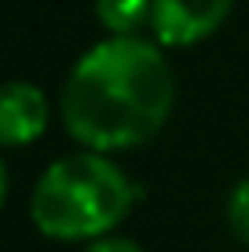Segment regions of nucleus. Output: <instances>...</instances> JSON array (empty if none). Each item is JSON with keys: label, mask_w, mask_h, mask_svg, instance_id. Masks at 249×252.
<instances>
[{"label": "nucleus", "mask_w": 249, "mask_h": 252, "mask_svg": "<svg viewBox=\"0 0 249 252\" xmlns=\"http://www.w3.org/2000/svg\"><path fill=\"white\" fill-rule=\"evenodd\" d=\"M176 106V77L158 40H99L63 84V125L84 150L117 154L150 143Z\"/></svg>", "instance_id": "nucleus-1"}, {"label": "nucleus", "mask_w": 249, "mask_h": 252, "mask_svg": "<svg viewBox=\"0 0 249 252\" xmlns=\"http://www.w3.org/2000/svg\"><path fill=\"white\" fill-rule=\"evenodd\" d=\"M140 201V187L110 154L84 150L59 158L37 179L30 197V220L44 238L55 241H96L128 220Z\"/></svg>", "instance_id": "nucleus-2"}, {"label": "nucleus", "mask_w": 249, "mask_h": 252, "mask_svg": "<svg viewBox=\"0 0 249 252\" xmlns=\"http://www.w3.org/2000/svg\"><path fill=\"white\" fill-rule=\"evenodd\" d=\"M235 0H154L150 33L161 48H191L227 22Z\"/></svg>", "instance_id": "nucleus-3"}, {"label": "nucleus", "mask_w": 249, "mask_h": 252, "mask_svg": "<svg viewBox=\"0 0 249 252\" xmlns=\"http://www.w3.org/2000/svg\"><path fill=\"white\" fill-rule=\"evenodd\" d=\"M48 95L30 81H11L0 99V139L4 146H30L48 132Z\"/></svg>", "instance_id": "nucleus-4"}, {"label": "nucleus", "mask_w": 249, "mask_h": 252, "mask_svg": "<svg viewBox=\"0 0 249 252\" xmlns=\"http://www.w3.org/2000/svg\"><path fill=\"white\" fill-rule=\"evenodd\" d=\"M154 0H96V15L114 37H128L150 26Z\"/></svg>", "instance_id": "nucleus-5"}, {"label": "nucleus", "mask_w": 249, "mask_h": 252, "mask_svg": "<svg viewBox=\"0 0 249 252\" xmlns=\"http://www.w3.org/2000/svg\"><path fill=\"white\" fill-rule=\"evenodd\" d=\"M227 227L231 234H235L242 245H249V179H242V183L231 187L227 194Z\"/></svg>", "instance_id": "nucleus-6"}, {"label": "nucleus", "mask_w": 249, "mask_h": 252, "mask_svg": "<svg viewBox=\"0 0 249 252\" xmlns=\"http://www.w3.org/2000/svg\"><path fill=\"white\" fill-rule=\"evenodd\" d=\"M84 252H147V249H140L132 238H117V234H103V238L96 241H88V249Z\"/></svg>", "instance_id": "nucleus-7"}]
</instances>
